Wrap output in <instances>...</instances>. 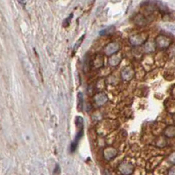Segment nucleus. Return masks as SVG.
Here are the masks:
<instances>
[{"label": "nucleus", "instance_id": "10", "mask_svg": "<svg viewBox=\"0 0 175 175\" xmlns=\"http://www.w3.org/2000/svg\"><path fill=\"white\" fill-rule=\"evenodd\" d=\"M165 136L167 137H174L175 136V126H169L165 130Z\"/></svg>", "mask_w": 175, "mask_h": 175}, {"label": "nucleus", "instance_id": "12", "mask_svg": "<svg viewBox=\"0 0 175 175\" xmlns=\"http://www.w3.org/2000/svg\"><path fill=\"white\" fill-rule=\"evenodd\" d=\"M114 30H115V26H108V27H106L105 29L100 31V35H109Z\"/></svg>", "mask_w": 175, "mask_h": 175}, {"label": "nucleus", "instance_id": "3", "mask_svg": "<svg viewBox=\"0 0 175 175\" xmlns=\"http://www.w3.org/2000/svg\"><path fill=\"white\" fill-rule=\"evenodd\" d=\"M156 45L158 48H161V49H164V48H167L171 45L172 43V41L170 39L169 37L165 36V35H159L156 38Z\"/></svg>", "mask_w": 175, "mask_h": 175}, {"label": "nucleus", "instance_id": "15", "mask_svg": "<svg viewBox=\"0 0 175 175\" xmlns=\"http://www.w3.org/2000/svg\"><path fill=\"white\" fill-rule=\"evenodd\" d=\"M145 48H146V50L148 51V52H150V49L149 48H151V51H153L154 49V45H153V43H148L147 44H146V47H145Z\"/></svg>", "mask_w": 175, "mask_h": 175}, {"label": "nucleus", "instance_id": "4", "mask_svg": "<svg viewBox=\"0 0 175 175\" xmlns=\"http://www.w3.org/2000/svg\"><path fill=\"white\" fill-rule=\"evenodd\" d=\"M120 48V45L118 43H111L106 46L104 48V53L107 55H112L113 54L116 53Z\"/></svg>", "mask_w": 175, "mask_h": 175}, {"label": "nucleus", "instance_id": "16", "mask_svg": "<svg viewBox=\"0 0 175 175\" xmlns=\"http://www.w3.org/2000/svg\"><path fill=\"white\" fill-rule=\"evenodd\" d=\"M168 160H169L171 163L174 164L175 165V152H173L169 157H168Z\"/></svg>", "mask_w": 175, "mask_h": 175}, {"label": "nucleus", "instance_id": "5", "mask_svg": "<svg viewBox=\"0 0 175 175\" xmlns=\"http://www.w3.org/2000/svg\"><path fill=\"white\" fill-rule=\"evenodd\" d=\"M147 39V35H136L130 37V43L134 45V46H139L142 45L143 43H145Z\"/></svg>", "mask_w": 175, "mask_h": 175}, {"label": "nucleus", "instance_id": "13", "mask_svg": "<svg viewBox=\"0 0 175 175\" xmlns=\"http://www.w3.org/2000/svg\"><path fill=\"white\" fill-rule=\"evenodd\" d=\"M84 39H85V35H82V36L80 37V38H79V41L77 42V43H76V44L74 45V48H73V50H74V52H75L76 50H78V48H79V46H80V45L82 44V41H83Z\"/></svg>", "mask_w": 175, "mask_h": 175}, {"label": "nucleus", "instance_id": "6", "mask_svg": "<svg viewBox=\"0 0 175 175\" xmlns=\"http://www.w3.org/2000/svg\"><path fill=\"white\" fill-rule=\"evenodd\" d=\"M116 155H117V151L113 147H108L104 151V157L108 161H110L113 158H115Z\"/></svg>", "mask_w": 175, "mask_h": 175}, {"label": "nucleus", "instance_id": "14", "mask_svg": "<svg viewBox=\"0 0 175 175\" xmlns=\"http://www.w3.org/2000/svg\"><path fill=\"white\" fill-rule=\"evenodd\" d=\"M60 173H61L60 166H59V165H58V164H56V165H55V167L53 175H60Z\"/></svg>", "mask_w": 175, "mask_h": 175}, {"label": "nucleus", "instance_id": "11", "mask_svg": "<svg viewBox=\"0 0 175 175\" xmlns=\"http://www.w3.org/2000/svg\"><path fill=\"white\" fill-rule=\"evenodd\" d=\"M84 106V97L81 92H79L78 94V108L79 111H81Z\"/></svg>", "mask_w": 175, "mask_h": 175}, {"label": "nucleus", "instance_id": "2", "mask_svg": "<svg viewBox=\"0 0 175 175\" xmlns=\"http://www.w3.org/2000/svg\"><path fill=\"white\" fill-rule=\"evenodd\" d=\"M118 172L121 175H131L134 173V165L128 161H123L119 165Z\"/></svg>", "mask_w": 175, "mask_h": 175}, {"label": "nucleus", "instance_id": "9", "mask_svg": "<svg viewBox=\"0 0 175 175\" xmlns=\"http://www.w3.org/2000/svg\"><path fill=\"white\" fill-rule=\"evenodd\" d=\"M121 59H122V56L121 55H114L109 58V64L112 66H116L121 63Z\"/></svg>", "mask_w": 175, "mask_h": 175}, {"label": "nucleus", "instance_id": "1", "mask_svg": "<svg viewBox=\"0 0 175 175\" xmlns=\"http://www.w3.org/2000/svg\"><path fill=\"white\" fill-rule=\"evenodd\" d=\"M75 122H76L77 128H79V131L76 135V137L74 139V141L71 144V152H74L76 151L78 144H79V140L82 138V136H84V120H83V118L81 116H77Z\"/></svg>", "mask_w": 175, "mask_h": 175}, {"label": "nucleus", "instance_id": "17", "mask_svg": "<svg viewBox=\"0 0 175 175\" xmlns=\"http://www.w3.org/2000/svg\"><path fill=\"white\" fill-rule=\"evenodd\" d=\"M168 175H175V165H173V167H171L168 171Z\"/></svg>", "mask_w": 175, "mask_h": 175}, {"label": "nucleus", "instance_id": "7", "mask_svg": "<svg viewBox=\"0 0 175 175\" xmlns=\"http://www.w3.org/2000/svg\"><path fill=\"white\" fill-rule=\"evenodd\" d=\"M121 76L123 80L128 81V80L132 79L133 77H134V70H133L131 67H126V68H124L122 70Z\"/></svg>", "mask_w": 175, "mask_h": 175}, {"label": "nucleus", "instance_id": "8", "mask_svg": "<svg viewBox=\"0 0 175 175\" xmlns=\"http://www.w3.org/2000/svg\"><path fill=\"white\" fill-rule=\"evenodd\" d=\"M108 100V98L107 96V94H105L104 92H99L94 96V102L97 106H103Z\"/></svg>", "mask_w": 175, "mask_h": 175}, {"label": "nucleus", "instance_id": "18", "mask_svg": "<svg viewBox=\"0 0 175 175\" xmlns=\"http://www.w3.org/2000/svg\"><path fill=\"white\" fill-rule=\"evenodd\" d=\"M104 175H112L110 173V172L108 171V170H105V172H104Z\"/></svg>", "mask_w": 175, "mask_h": 175}]
</instances>
